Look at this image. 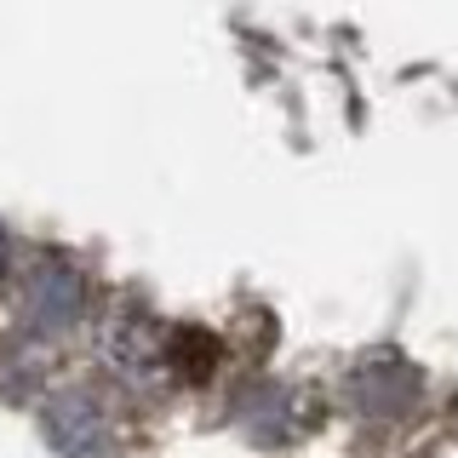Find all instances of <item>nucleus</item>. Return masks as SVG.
<instances>
[{
    "label": "nucleus",
    "instance_id": "f257e3e1",
    "mask_svg": "<svg viewBox=\"0 0 458 458\" xmlns=\"http://www.w3.org/2000/svg\"><path fill=\"white\" fill-rule=\"evenodd\" d=\"M23 304L35 310V327H40V333H47V338H57L64 327H75V321H81V304H86V298H81V281L69 276V269L47 264L35 281H29Z\"/></svg>",
    "mask_w": 458,
    "mask_h": 458
}]
</instances>
